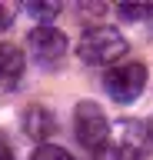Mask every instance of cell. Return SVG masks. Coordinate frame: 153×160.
Instances as JSON below:
<instances>
[{"instance_id":"6da1fadb","label":"cell","mask_w":153,"mask_h":160,"mask_svg":"<svg viewBox=\"0 0 153 160\" xmlns=\"http://www.w3.org/2000/svg\"><path fill=\"white\" fill-rule=\"evenodd\" d=\"M77 53L90 67H107V63H117L127 53V40L117 27H90L77 43Z\"/></svg>"},{"instance_id":"7a4b0ae2","label":"cell","mask_w":153,"mask_h":160,"mask_svg":"<svg viewBox=\"0 0 153 160\" xmlns=\"http://www.w3.org/2000/svg\"><path fill=\"white\" fill-rule=\"evenodd\" d=\"M73 133L90 153H100L110 143V120L103 117V110L93 100H80L73 110Z\"/></svg>"},{"instance_id":"3957f363","label":"cell","mask_w":153,"mask_h":160,"mask_svg":"<svg viewBox=\"0 0 153 160\" xmlns=\"http://www.w3.org/2000/svg\"><path fill=\"white\" fill-rule=\"evenodd\" d=\"M103 87L117 103H133L146 87V67L136 60H123L103 73Z\"/></svg>"},{"instance_id":"277c9868","label":"cell","mask_w":153,"mask_h":160,"mask_svg":"<svg viewBox=\"0 0 153 160\" xmlns=\"http://www.w3.org/2000/svg\"><path fill=\"white\" fill-rule=\"evenodd\" d=\"M117 147L123 160H150L153 157V127L146 120H120Z\"/></svg>"},{"instance_id":"5b68a950","label":"cell","mask_w":153,"mask_h":160,"mask_svg":"<svg viewBox=\"0 0 153 160\" xmlns=\"http://www.w3.org/2000/svg\"><path fill=\"white\" fill-rule=\"evenodd\" d=\"M27 50H30L40 63H57V60L67 53V37H63L57 27H50V23H47V27L37 23V27L27 33Z\"/></svg>"},{"instance_id":"8992f818","label":"cell","mask_w":153,"mask_h":160,"mask_svg":"<svg viewBox=\"0 0 153 160\" xmlns=\"http://www.w3.org/2000/svg\"><path fill=\"white\" fill-rule=\"evenodd\" d=\"M23 77V50L13 43H0V90H17Z\"/></svg>"},{"instance_id":"52a82bcc","label":"cell","mask_w":153,"mask_h":160,"mask_svg":"<svg viewBox=\"0 0 153 160\" xmlns=\"http://www.w3.org/2000/svg\"><path fill=\"white\" fill-rule=\"evenodd\" d=\"M53 127H57V120H53V113L47 107H30L23 113V130H27V137H33V140H47L53 133Z\"/></svg>"},{"instance_id":"ba28073f","label":"cell","mask_w":153,"mask_h":160,"mask_svg":"<svg viewBox=\"0 0 153 160\" xmlns=\"http://www.w3.org/2000/svg\"><path fill=\"white\" fill-rule=\"evenodd\" d=\"M117 13H120V20L140 23V20H150V17H153V3H120Z\"/></svg>"},{"instance_id":"9c48e42d","label":"cell","mask_w":153,"mask_h":160,"mask_svg":"<svg viewBox=\"0 0 153 160\" xmlns=\"http://www.w3.org/2000/svg\"><path fill=\"white\" fill-rule=\"evenodd\" d=\"M23 13L33 20H40V27H47L57 13H60V3H23Z\"/></svg>"},{"instance_id":"30bf717a","label":"cell","mask_w":153,"mask_h":160,"mask_svg":"<svg viewBox=\"0 0 153 160\" xmlns=\"http://www.w3.org/2000/svg\"><path fill=\"white\" fill-rule=\"evenodd\" d=\"M30 160H73V157H70L63 147H57V143H40V147L33 150Z\"/></svg>"},{"instance_id":"8fae6325","label":"cell","mask_w":153,"mask_h":160,"mask_svg":"<svg viewBox=\"0 0 153 160\" xmlns=\"http://www.w3.org/2000/svg\"><path fill=\"white\" fill-rule=\"evenodd\" d=\"M13 17H17V7L0 0V30H7V27H10V23H13Z\"/></svg>"},{"instance_id":"7c38bea8","label":"cell","mask_w":153,"mask_h":160,"mask_svg":"<svg viewBox=\"0 0 153 160\" xmlns=\"http://www.w3.org/2000/svg\"><path fill=\"white\" fill-rule=\"evenodd\" d=\"M0 160H13V150H10V143L0 137Z\"/></svg>"},{"instance_id":"4fadbf2b","label":"cell","mask_w":153,"mask_h":160,"mask_svg":"<svg viewBox=\"0 0 153 160\" xmlns=\"http://www.w3.org/2000/svg\"><path fill=\"white\" fill-rule=\"evenodd\" d=\"M150 160H153V157H150Z\"/></svg>"}]
</instances>
